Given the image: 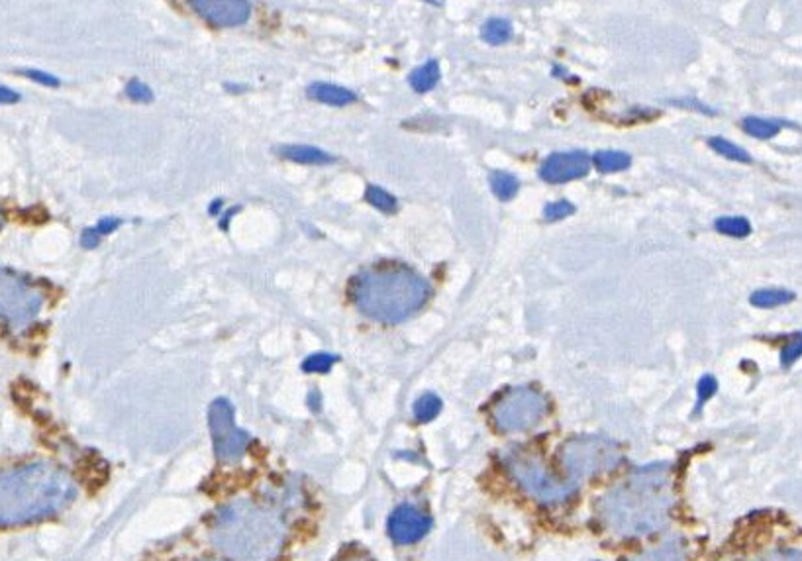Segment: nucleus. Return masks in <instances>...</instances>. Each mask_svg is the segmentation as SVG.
Wrapping results in <instances>:
<instances>
[{"label": "nucleus", "instance_id": "6ab92c4d", "mask_svg": "<svg viewBox=\"0 0 802 561\" xmlns=\"http://www.w3.org/2000/svg\"><path fill=\"white\" fill-rule=\"evenodd\" d=\"M489 181H491L493 193H495L501 201L514 199L516 193H518V189H520L518 179H516L512 173H506V171H493V173L489 175Z\"/></svg>", "mask_w": 802, "mask_h": 561}, {"label": "nucleus", "instance_id": "f257e3e1", "mask_svg": "<svg viewBox=\"0 0 802 561\" xmlns=\"http://www.w3.org/2000/svg\"><path fill=\"white\" fill-rule=\"evenodd\" d=\"M677 509V483L671 465L638 467L612 487L597 505L599 526L612 538L634 540L665 528Z\"/></svg>", "mask_w": 802, "mask_h": 561}, {"label": "nucleus", "instance_id": "7ed1b4c3", "mask_svg": "<svg viewBox=\"0 0 802 561\" xmlns=\"http://www.w3.org/2000/svg\"><path fill=\"white\" fill-rule=\"evenodd\" d=\"M75 495L73 477L50 461L0 471V528L50 518L67 509Z\"/></svg>", "mask_w": 802, "mask_h": 561}, {"label": "nucleus", "instance_id": "bb28decb", "mask_svg": "<svg viewBox=\"0 0 802 561\" xmlns=\"http://www.w3.org/2000/svg\"><path fill=\"white\" fill-rule=\"evenodd\" d=\"M336 361H338V357L330 356V354H312L304 359L302 371L304 373H328Z\"/></svg>", "mask_w": 802, "mask_h": 561}, {"label": "nucleus", "instance_id": "423d86ee", "mask_svg": "<svg viewBox=\"0 0 802 561\" xmlns=\"http://www.w3.org/2000/svg\"><path fill=\"white\" fill-rule=\"evenodd\" d=\"M622 461V450L616 442L602 436H575L559 450V463L569 483L599 477L616 469Z\"/></svg>", "mask_w": 802, "mask_h": 561}, {"label": "nucleus", "instance_id": "c756f323", "mask_svg": "<svg viewBox=\"0 0 802 561\" xmlns=\"http://www.w3.org/2000/svg\"><path fill=\"white\" fill-rule=\"evenodd\" d=\"M26 77H30L32 81H38V83H42V85H46V87H59L61 85V81L55 77V75H51V73H46V71H38V69H26V71H22Z\"/></svg>", "mask_w": 802, "mask_h": 561}, {"label": "nucleus", "instance_id": "a878e982", "mask_svg": "<svg viewBox=\"0 0 802 561\" xmlns=\"http://www.w3.org/2000/svg\"><path fill=\"white\" fill-rule=\"evenodd\" d=\"M365 199H367V203L371 204V206H375V208H379L381 212L393 214V212L397 210V199H395L393 195H389L385 189L377 187V185H369V187H367Z\"/></svg>", "mask_w": 802, "mask_h": 561}, {"label": "nucleus", "instance_id": "b1692460", "mask_svg": "<svg viewBox=\"0 0 802 561\" xmlns=\"http://www.w3.org/2000/svg\"><path fill=\"white\" fill-rule=\"evenodd\" d=\"M440 410H442V401L434 393H426L414 403V416L418 422L434 420L440 414Z\"/></svg>", "mask_w": 802, "mask_h": 561}, {"label": "nucleus", "instance_id": "cd10ccee", "mask_svg": "<svg viewBox=\"0 0 802 561\" xmlns=\"http://www.w3.org/2000/svg\"><path fill=\"white\" fill-rule=\"evenodd\" d=\"M575 212V206L569 203V201H557V203L548 204L546 208H544V216H546V220H563V218H567V216H571Z\"/></svg>", "mask_w": 802, "mask_h": 561}, {"label": "nucleus", "instance_id": "aec40b11", "mask_svg": "<svg viewBox=\"0 0 802 561\" xmlns=\"http://www.w3.org/2000/svg\"><path fill=\"white\" fill-rule=\"evenodd\" d=\"M791 301H795V293L785 291V289H761V291H755L750 297V303L759 308L787 305Z\"/></svg>", "mask_w": 802, "mask_h": 561}, {"label": "nucleus", "instance_id": "5701e85b", "mask_svg": "<svg viewBox=\"0 0 802 561\" xmlns=\"http://www.w3.org/2000/svg\"><path fill=\"white\" fill-rule=\"evenodd\" d=\"M595 165L601 169L602 173H612V171H622L628 169L632 163V157L624 152H597L595 153Z\"/></svg>", "mask_w": 802, "mask_h": 561}, {"label": "nucleus", "instance_id": "39448f33", "mask_svg": "<svg viewBox=\"0 0 802 561\" xmlns=\"http://www.w3.org/2000/svg\"><path fill=\"white\" fill-rule=\"evenodd\" d=\"M714 561H801L799 526L783 512H752L740 520Z\"/></svg>", "mask_w": 802, "mask_h": 561}, {"label": "nucleus", "instance_id": "4468645a", "mask_svg": "<svg viewBox=\"0 0 802 561\" xmlns=\"http://www.w3.org/2000/svg\"><path fill=\"white\" fill-rule=\"evenodd\" d=\"M630 561H689V542L681 536H673L644 550Z\"/></svg>", "mask_w": 802, "mask_h": 561}, {"label": "nucleus", "instance_id": "f704fd0d", "mask_svg": "<svg viewBox=\"0 0 802 561\" xmlns=\"http://www.w3.org/2000/svg\"><path fill=\"white\" fill-rule=\"evenodd\" d=\"M20 101V95L8 87H0V104H14Z\"/></svg>", "mask_w": 802, "mask_h": 561}, {"label": "nucleus", "instance_id": "4c0bfd02", "mask_svg": "<svg viewBox=\"0 0 802 561\" xmlns=\"http://www.w3.org/2000/svg\"><path fill=\"white\" fill-rule=\"evenodd\" d=\"M0 226H2V212H0Z\"/></svg>", "mask_w": 802, "mask_h": 561}, {"label": "nucleus", "instance_id": "9d476101", "mask_svg": "<svg viewBox=\"0 0 802 561\" xmlns=\"http://www.w3.org/2000/svg\"><path fill=\"white\" fill-rule=\"evenodd\" d=\"M42 303L38 291L10 271L0 269V314L10 324L18 328L30 324L38 316Z\"/></svg>", "mask_w": 802, "mask_h": 561}, {"label": "nucleus", "instance_id": "c85d7f7f", "mask_svg": "<svg viewBox=\"0 0 802 561\" xmlns=\"http://www.w3.org/2000/svg\"><path fill=\"white\" fill-rule=\"evenodd\" d=\"M126 95L136 102H153V91L142 81H130L126 87Z\"/></svg>", "mask_w": 802, "mask_h": 561}, {"label": "nucleus", "instance_id": "1a4fd4ad", "mask_svg": "<svg viewBox=\"0 0 802 561\" xmlns=\"http://www.w3.org/2000/svg\"><path fill=\"white\" fill-rule=\"evenodd\" d=\"M208 426L214 442V452L224 463H236L248 450L250 434L234 422V407L228 399H216L208 408Z\"/></svg>", "mask_w": 802, "mask_h": 561}, {"label": "nucleus", "instance_id": "6e6552de", "mask_svg": "<svg viewBox=\"0 0 802 561\" xmlns=\"http://www.w3.org/2000/svg\"><path fill=\"white\" fill-rule=\"evenodd\" d=\"M548 399L530 387L504 391L491 407V418L499 432L518 434L536 428L548 414Z\"/></svg>", "mask_w": 802, "mask_h": 561}, {"label": "nucleus", "instance_id": "ddd939ff", "mask_svg": "<svg viewBox=\"0 0 802 561\" xmlns=\"http://www.w3.org/2000/svg\"><path fill=\"white\" fill-rule=\"evenodd\" d=\"M191 6L214 26H242L250 20L251 6L246 0H193Z\"/></svg>", "mask_w": 802, "mask_h": 561}, {"label": "nucleus", "instance_id": "473e14b6", "mask_svg": "<svg viewBox=\"0 0 802 561\" xmlns=\"http://www.w3.org/2000/svg\"><path fill=\"white\" fill-rule=\"evenodd\" d=\"M101 238V234H99L95 228H87V230L81 234V246L87 248V250H93V248H97V246L101 244Z\"/></svg>", "mask_w": 802, "mask_h": 561}, {"label": "nucleus", "instance_id": "7c9ffc66", "mask_svg": "<svg viewBox=\"0 0 802 561\" xmlns=\"http://www.w3.org/2000/svg\"><path fill=\"white\" fill-rule=\"evenodd\" d=\"M799 357H801V336H795L793 342H789V346L783 352V365H791Z\"/></svg>", "mask_w": 802, "mask_h": 561}, {"label": "nucleus", "instance_id": "c9c22d12", "mask_svg": "<svg viewBox=\"0 0 802 561\" xmlns=\"http://www.w3.org/2000/svg\"><path fill=\"white\" fill-rule=\"evenodd\" d=\"M338 561H373L367 554H363L361 550H350L346 552Z\"/></svg>", "mask_w": 802, "mask_h": 561}, {"label": "nucleus", "instance_id": "2eb2a0df", "mask_svg": "<svg viewBox=\"0 0 802 561\" xmlns=\"http://www.w3.org/2000/svg\"><path fill=\"white\" fill-rule=\"evenodd\" d=\"M306 95L312 101L324 102V104H332V106H346L350 102L357 101V95L340 85H332V83H312L306 89Z\"/></svg>", "mask_w": 802, "mask_h": 561}, {"label": "nucleus", "instance_id": "f8f14e48", "mask_svg": "<svg viewBox=\"0 0 802 561\" xmlns=\"http://www.w3.org/2000/svg\"><path fill=\"white\" fill-rule=\"evenodd\" d=\"M430 530V518L412 505H401L389 518V536L395 544L408 546L422 540Z\"/></svg>", "mask_w": 802, "mask_h": 561}, {"label": "nucleus", "instance_id": "58836bf2", "mask_svg": "<svg viewBox=\"0 0 802 561\" xmlns=\"http://www.w3.org/2000/svg\"><path fill=\"white\" fill-rule=\"evenodd\" d=\"M202 561H216V560H202Z\"/></svg>", "mask_w": 802, "mask_h": 561}, {"label": "nucleus", "instance_id": "412c9836", "mask_svg": "<svg viewBox=\"0 0 802 561\" xmlns=\"http://www.w3.org/2000/svg\"><path fill=\"white\" fill-rule=\"evenodd\" d=\"M714 228L732 238H748L752 234V224L744 216H722L714 222Z\"/></svg>", "mask_w": 802, "mask_h": 561}, {"label": "nucleus", "instance_id": "20e7f679", "mask_svg": "<svg viewBox=\"0 0 802 561\" xmlns=\"http://www.w3.org/2000/svg\"><path fill=\"white\" fill-rule=\"evenodd\" d=\"M353 303L371 320L399 324L416 314L432 295L430 283L404 265L365 269L353 283Z\"/></svg>", "mask_w": 802, "mask_h": 561}, {"label": "nucleus", "instance_id": "9b49d317", "mask_svg": "<svg viewBox=\"0 0 802 561\" xmlns=\"http://www.w3.org/2000/svg\"><path fill=\"white\" fill-rule=\"evenodd\" d=\"M591 171V159L585 152H559L550 155L542 167L540 177L546 183L561 185L567 181H575L585 177Z\"/></svg>", "mask_w": 802, "mask_h": 561}, {"label": "nucleus", "instance_id": "2f4dec72", "mask_svg": "<svg viewBox=\"0 0 802 561\" xmlns=\"http://www.w3.org/2000/svg\"><path fill=\"white\" fill-rule=\"evenodd\" d=\"M714 393H716V381H714V377H702L701 383H699V408H701L702 403H704L706 399H710Z\"/></svg>", "mask_w": 802, "mask_h": 561}, {"label": "nucleus", "instance_id": "e433bc0d", "mask_svg": "<svg viewBox=\"0 0 802 561\" xmlns=\"http://www.w3.org/2000/svg\"><path fill=\"white\" fill-rule=\"evenodd\" d=\"M220 206H222V201H220V199H218V201H216V203L212 204V206H210V208H208V210H210V214H216V212H218V208H220Z\"/></svg>", "mask_w": 802, "mask_h": 561}, {"label": "nucleus", "instance_id": "f03ea898", "mask_svg": "<svg viewBox=\"0 0 802 561\" xmlns=\"http://www.w3.org/2000/svg\"><path fill=\"white\" fill-rule=\"evenodd\" d=\"M208 538L230 561H277L287 546V522L271 507L236 499L214 512Z\"/></svg>", "mask_w": 802, "mask_h": 561}, {"label": "nucleus", "instance_id": "4be33fe9", "mask_svg": "<svg viewBox=\"0 0 802 561\" xmlns=\"http://www.w3.org/2000/svg\"><path fill=\"white\" fill-rule=\"evenodd\" d=\"M783 124L779 120H767V118H757V116H748L744 120V130L759 140H769L773 136H777L781 132Z\"/></svg>", "mask_w": 802, "mask_h": 561}, {"label": "nucleus", "instance_id": "f3484780", "mask_svg": "<svg viewBox=\"0 0 802 561\" xmlns=\"http://www.w3.org/2000/svg\"><path fill=\"white\" fill-rule=\"evenodd\" d=\"M440 75H442L440 63H438L436 59H430L428 63L416 67V69L410 73V79H408V81H410V87H412L416 93H428V91H432V89L438 85Z\"/></svg>", "mask_w": 802, "mask_h": 561}, {"label": "nucleus", "instance_id": "393cba45", "mask_svg": "<svg viewBox=\"0 0 802 561\" xmlns=\"http://www.w3.org/2000/svg\"><path fill=\"white\" fill-rule=\"evenodd\" d=\"M708 146L714 152H718L720 155L732 159V161H740V163H750L752 161V155L746 152L744 148H740V146H736V144H732V142H728L724 138H710Z\"/></svg>", "mask_w": 802, "mask_h": 561}, {"label": "nucleus", "instance_id": "dca6fc26", "mask_svg": "<svg viewBox=\"0 0 802 561\" xmlns=\"http://www.w3.org/2000/svg\"><path fill=\"white\" fill-rule=\"evenodd\" d=\"M277 152L285 159H291L295 163H302V165H328L334 163L336 157L324 150L312 148V146H281L277 148Z\"/></svg>", "mask_w": 802, "mask_h": 561}, {"label": "nucleus", "instance_id": "a211bd4d", "mask_svg": "<svg viewBox=\"0 0 802 561\" xmlns=\"http://www.w3.org/2000/svg\"><path fill=\"white\" fill-rule=\"evenodd\" d=\"M481 38L491 46H501L512 38V24L504 18H491L481 26Z\"/></svg>", "mask_w": 802, "mask_h": 561}, {"label": "nucleus", "instance_id": "0eeeda50", "mask_svg": "<svg viewBox=\"0 0 802 561\" xmlns=\"http://www.w3.org/2000/svg\"><path fill=\"white\" fill-rule=\"evenodd\" d=\"M504 463L518 487L540 505L557 507L575 495V483L553 477L548 465L530 452H510Z\"/></svg>", "mask_w": 802, "mask_h": 561}, {"label": "nucleus", "instance_id": "72a5a7b5", "mask_svg": "<svg viewBox=\"0 0 802 561\" xmlns=\"http://www.w3.org/2000/svg\"><path fill=\"white\" fill-rule=\"evenodd\" d=\"M122 224V220L120 218H102L97 222V226H95V230L104 236V234H110V232H114L118 226Z\"/></svg>", "mask_w": 802, "mask_h": 561}]
</instances>
